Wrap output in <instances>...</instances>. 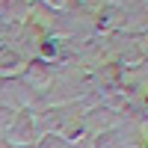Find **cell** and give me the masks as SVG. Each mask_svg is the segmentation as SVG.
Wrapping results in <instances>:
<instances>
[{
	"mask_svg": "<svg viewBox=\"0 0 148 148\" xmlns=\"http://www.w3.org/2000/svg\"><path fill=\"white\" fill-rule=\"evenodd\" d=\"M9 136H12L15 145H30V139H33V125H30V119L21 116V119L15 121V127L9 130Z\"/></svg>",
	"mask_w": 148,
	"mask_h": 148,
	"instance_id": "obj_1",
	"label": "cell"
}]
</instances>
